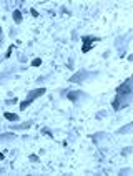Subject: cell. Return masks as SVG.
<instances>
[{"label": "cell", "instance_id": "6da1fadb", "mask_svg": "<svg viewBox=\"0 0 133 176\" xmlns=\"http://www.w3.org/2000/svg\"><path fill=\"white\" fill-rule=\"evenodd\" d=\"M47 93V88H44V87H40V88H33V90H28L27 92V97H25V100L20 103V110L23 111V110H27V106H30V105L35 102L39 97H42V95H45Z\"/></svg>", "mask_w": 133, "mask_h": 176}, {"label": "cell", "instance_id": "7a4b0ae2", "mask_svg": "<svg viewBox=\"0 0 133 176\" xmlns=\"http://www.w3.org/2000/svg\"><path fill=\"white\" fill-rule=\"evenodd\" d=\"M130 100H131V95H120V93H117L115 98H113V102H112V108L115 111H120V110H123V108H126L128 105H130Z\"/></svg>", "mask_w": 133, "mask_h": 176}, {"label": "cell", "instance_id": "3957f363", "mask_svg": "<svg viewBox=\"0 0 133 176\" xmlns=\"http://www.w3.org/2000/svg\"><path fill=\"white\" fill-rule=\"evenodd\" d=\"M80 40H82V52L83 53H88V52L93 48L95 42H100L98 37H92V35H82Z\"/></svg>", "mask_w": 133, "mask_h": 176}, {"label": "cell", "instance_id": "277c9868", "mask_svg": "<svg viewBox=\"0 0 133 176\" xmlns=\"http://www.w3.org/2000/svg\"><path fill=\"white\" fill-rule=\"evenodd\" d=\"M131 88H133V80L126 78L125 82L117 88V93H120V95H131Z\"/></svg>", "mask_w": 133, "mask_h": 176}, {"label": "cell", "instance_id": "5b68a950", "mask_svg": "<svg viewBox=\"0 0 133 176\" xmlns=\"http://www.w3.org/2000/svg\"><path fill=\"white\" fill-rule=\"evenodd\" d=\"M87 70H80V72H77L75 75H72V77L68 78V82L70 83H82L85 78H87Z\"/></svg>", "mask_w": 133, "mask_h": 176}, {"label": "cell", "instance_id": "8992f818", "mask_svg": "<svg viewBox=\"0 0 133 176\" xmlns=\"http://www.w3.org/2000/svg\"><path fill=\"white\" fill-rule=\"evenodd\" d=\"M80 95H82V92H80V90H75V92H70V90H66V92H62V97H66L70 102H73V103L78 102Z\"/></svg>", "mask_w": 133, "mask_h": 176}, {"label": "cell", "instance_id": "52a82bcc", "mask_svg": "<svg viewBox=\"0 0 133 176\" xmlns=\"http://www.w3.org/2000/svg\"><path fill=\"white\" fill-rule=\"evenodd\" d=\"M3 116H5V120L12 121V123H17V121H18V115H17V113H12V111H5V113H3Z\"/></svg>", "mask_w": 133, "mask_h": 176}, {"label": "cell", "instance_id": "ba28073f", "mask_svg": "<svg viewBox=\"0 0 133 176\" xmlns=\"http://www.w3.org/2000/svg\"><path fill=\"white\" fill-rule=\"evenodd\" d=\"M12 17H13V22L15 23H22L23 22V17H22V12L18 10V8H15V10L12 12Z\"/></svg>", "mask_w": 133, "mask_h": 176}, {"label": "cell", "instance_id": "9c48e42d", "mask_svg": "<svg viewBox=\"0 0 133 176\" xmlns=\"http://www.w3.org/2000/svg\"><path fill=\"white\" fill-rule=\"evenodd\" d=\"M32 125H33L32 121H27V123H20V125H12L10 128H12V130H28Z\"/></svg>", "mask_w": 133, "mask_h": 176}, {"label": "cell", "instance_id": "30bf717a", "mask_svg": "<svg viewBox=\"0 0 133 176\" xmlns=\"http://www.w3.org/2000/svg\"><path fill=\"white\" fill-rule=\"evenodd\" d=\"M12 140H15L13 133H3V135H0V141H12Z\"/></svg>", "mask_w": 133, "mask_h": 176}, {"label": "cell", "instance_id": "8fae6325", "mask_svg": "<svg viewBox=\"0 0 133 176\" xmlns=\"http://www.w3.org/2000/svg\"><path fill=\"white\" fill-rule=\"evenodd\" d=\"M131 126H133V125H131V123H128V125H125V126H123V128H122V130H118L117 133H118V135H123V133H128V131H130V130H131Z\"/></svg>", "mask_w": 133, "mask_h": 176}, {"label": "cell", "instance_id": "7c38bea8", "mask_svg": "<svg viewBox=\"0 0 133 176\" xmlns=\"http://www.w3.org/2000/svg\"><path fill=\"white\" fill-rule=\"evenodd\" d=\"M131 151H133L131 146H126V148H123V150L120 151V155H122V156H128V153H131Z\"/></svg>", "mask_w": 133, "mask_h": 176}, {"label": "cell", "instance_id": "4fadbf2b", "mask_svg": "<svg viewBox=\"0 0 133 176\" xmlns=\"http://www.w3.org/2000/svg\"><path fill=\"white\" fill-rule=\"evenodd\" d=\"M42 133H44V135H48V136L52 138V140H53V133H52V131L48 130V128H42Z\"/></svg>", "mask_w": 133, "mask_h": 176}, {"label": "cell", "instance_id": "5bb4252c", "mask_svg": "<svg viewBox=\"0 0 133 176\" xmlns=\"http://www.w3.org/2000/svg\"><path fill=\"white\" fill-rule=\"evenodd\" d=\"M28 160H30L32 163H39V161H40V158L37 155H30V156H28Z\"/></svg>", "mask_w": 133, "mask_h": 176}, {"label": "cell", "instance_id": "9a60e30c", "mask_svg": "<svg viewBox=\"0 0 133 176\" xmlns=\"http://www.w3.org/2000/svg\"><path fill=\"white\" fill-rule=\"evenodd\" d=\"M42 65V58H33L32 60V66H40Z\"/></svg>", "mask_w": 133, "mask_h": 176}, {"label": "cell", "instance_id": "2e32d148", "mask_svg": "<svg viewBox=\"0 0 133 176\" xmlns=\"http://www.w3.org/2000/svg\"><path fill=\"white\" fill-rule=\"evenodd\" d=\"M13 48H15V47H13V45H10V47H8V50H7V53H5V58H10V55H12Z\"/></svg>", "mask_w": 133, "mask_h": 176}, {"label": "cell", "instance_id": "e0dca14e", "mask_svg": "<svg viewBox=\"0 0 133 176\" xmlns=\"http://www.w3.org/2000/svg\"><path fill=\"white\" fill-rule=\"evenodd\" d=\"M17 102H18V98H15V97L10 98V100H5V103H7V105H13V103H17Z\"/></svg>", "mask_w": 133, "mask_h": 176}, {"label": "cell", "instance_id": "ac0fdd59", "mask_svg": "<svg viewBox=\"0 0 133 176\" xmlns=\"http://www.w3.org/2000/svg\"><path fill=\"white\" fill-rule=\"evenodd\" d=\"M30 15L32 17H39V12H37L35 8H30Z\"/></svg>", "mask_w": 133, "mask_h": 176}, {"label": "cell", "instance_id": "d6986e66", "mask_svg": "<svg viewBox=\"0 0 133 176\" xmlns=\"http://www.w3.org/2000/svg\"><path fill=\"white\" fill-rule=\"evenodd\" d=\"M3 42V37H2V27H0V43Z\"/></svg>", "mask_w": 133, "mask_h": 176}, {"label": "cell", "instance_id": "ffe728a7", "mask_svg": "<svg viewBox=\"0 0 133 176\" xmlns=\"http://www.w3.org/2000/svg\"><path fill=\"white\" fill-rule=\"evenodd\" d=\"M3 158H5V155H3V153H0V160H3Z\"/></svg>", "mask_w": 133, "mask_h": 176}]
</instances>
